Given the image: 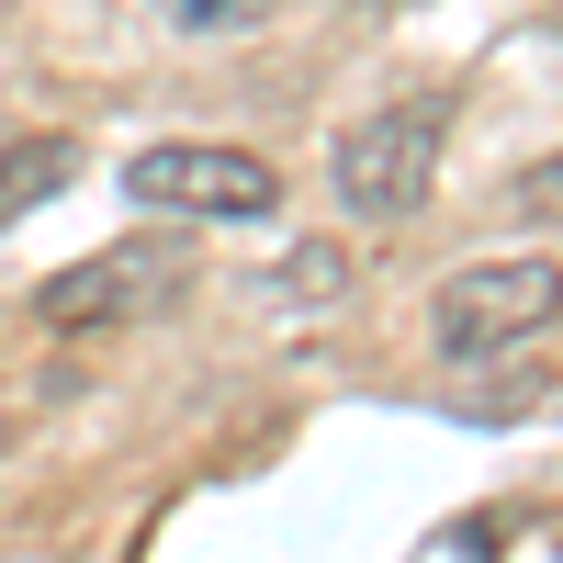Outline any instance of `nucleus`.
Masks as SVG:
<instances>
[{
    "instance_id": "f257e3e1",
    "label": "nucleus",
    "mask_w": 563,
    "mask_h": 563,
    "mask_svg": "<svg viewBox=\"0 0 563 563\" xmlns=\"http://www.w3.org/2000/svg\"><path fill=\"white\" fill-rule=\"evenodd\" d=\"M541 327H563V271L552 260H474L429 294V339L440 361H507Z\"/></svg>"
},
{
    "instance_id": "f03ea898",
    "label": "nucleus",
    "mask_w": 563,
    "mask_h": 563,
    "mask_svg": "<svg viewBox=\"0 0 563 563\" xmlns=\"http://www.w3.org/2000/svg\"><path fill=\"white\" fill-rule=\"evenodd\" d=\"M440 135H451V102H384V113H361L339 135V158H327V180H339V203L350 214H417L429 203V180H440Z\"/></svg>"
},
{
    "instance_id": "7ed1b4c3",
    "label": "nucleus",
    "mask_w": 563,
    "mask_h": 563,
    "mask_svg": "<svg viewBox=\"0 0 563 563\" xmlns=\"http://www.w3.org/2000/svg\"><path fill=\"white\" fill-rule=\"evenodd\" d=\"M124 192L158 203V214H271L282 180L249 147H192V135H169V147H135L124 158Z\"/></svg>"
},
{
    "instance_id": "20e7f679",
    "label": "nucleus",
    "mask_w": 563,
    "mask_h": 563,
    "mask_svg": "<svg viewBox=\"0 0 563 563\" xmlns=\"http://www.w3.org/2000/svg\"><path fill=\"white\" fill-rule=\"evenodd\" d=\"M147 294H158V260L147 249H102V260H79L57 282H34V327L45 339H90V327H124Z\"/></svg>"
},
{
    "instance_id": "39448f33",
    "label": "nucleus",
    "mask_w": 563,
    "mask_h": 563,
    "mask_svg": "<svg viewBox=\"0 0 563 563\" xmlns=\"http://www.w3.org/2000/svg\"><path fill=\"white\" fill-rule=\"evenodd\" d=\"M79 180V147L68 135H23V147H0V238H12L23 214H45Z\"/></svg>"
},
{
    "instance_id": "423d86ee",
    "label": "nucleus",
    "mask_w": 563,
    "mask_h": 563,
    "mask_svg": "<svg viewBox=\"0 0 563 563\" xmlns=\"http://www.w3.org/2000/svg\"><path fill=\"white\" fill-rule=\"evenodd\" d=\"M169 23H192V34H238V23H271V0H169Z\"/></svg>"
},
{
    "instance_id": "0eeeda50",
    "label": "nucleus",
    "mask_w": 563,
    "mask_h": 563,
    "mask_svg": "<svg viewBox=\"0 0 563 563\" xmlns=\"http://www.w3.org/2000/svg\"><path fill=\"white\" fill-rule=\"evenodd\" d=\"M519 214H541V225H563V158H541V169L519 180Z\"/></svg>"
},
{
    "instance_id": "6e6552de",
    "label": "nucleus",
    "mask_w": 563,
    "mask_h": 563,
    "mask_svg": "<svg viewBox=\"0 0 563 563\" xmlns=\"http://www.w3.org/2000/svg\"><path fill=\"white\" fill-rule=\"evenodd\" d=\"M327 282H339V260L305 249V260H282V271H271V294H327Z\"/></svg>"
},
{
    "instance_id": "1a4fd4ad",
    "label": "nucleus",
    "mask_w": 563,
    "mask_h": 563,
    "mask_svg": "<svg viewBox=\"0 0 563 563\" xmlns=\"http://www.w3.org/2000/svg\"><path fill=\"white\" fill-rule=\"evenodd\" d=\"M0 451H12V406H0Z\"/></svg>"
}]
</instances>
